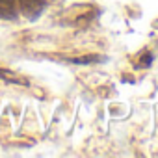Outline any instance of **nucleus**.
Here are the masks:
<instances>
[{"label": "nucleus", "instance_id": "obj_1", "mask_svg": "<svg viewBox=\"0 0 158 158\" xmlns=\"http://www.w3.org/2000/svg\"><path fill=\"white\" fill-rule=\"evenodd\" d=\"M15 2H17V11H21L28 19L39 17L47 6V0H15Z\"/></svg>", "mask_w": 158, "mask_h": 158}, {"label": "nucleus", "instance_id": "obj_2", "mask_svg": "<svg viewBox=\"0 0 158 158\" xmlns=\"http://www.w3.org/2000/svg\"><path fill=\"white\" fill-rule=\"evenodd\" d=\"M17 15L15 0H0V19H13Z\"/></svg>", "mask_w": 158, "mask_h": 158}, {"label": "nucleus", "instance_id": "obj_3", "mask_svg": "<svg viewBox=\"0 0 158 158\" xmlns=\"http://www.w3.org/2000/svg\"><path fill=\"white\" fill-rule=\"evenodd\" d=\"M152 52H149V50H141L134 60H132V65H134V69H145V67H149L151 63H152Z\"/></svg>", "mask_w": 158, "mask_h": 158}, {"label": "nucleus", "instance_id": "obj_4", "mask_svg": "<svg viewBox=\"0 0 158 158\" xmlns=\"http://www.w3.org/2000/svg\"><path fill=\"white\" fill-rule=\"evenodd\" d=\"M0 80H4V82H11V84H26L23 78L15 76V73L6 71V69H0Z\"/></svg>", "mask_w": 158, "mask_h": 158}]
</instances>
